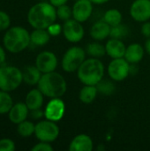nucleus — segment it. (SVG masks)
<instances>
[{"mask_svg": "<svg viewBox=\"0 0 150 151\" xmlns=\"http://www.w3.org/2000/svg\"><path fill=\"white\" fill-rule=\"evenodd\" d=\"M57 9L50 2H41L33 5L27 13V20L32 27L47 29L56 22Z\"/></svg>", "mask_w": 150, "mask_h": 151, "instance_id": "nucleus-1", "label": "nucleus"}, {"mask_svg": "<svg viewBox=\"0 0 150 151\" xmlns=\"http://www.w3.org/2000/svg\"><path fill=\"white\" fill-rule=\"evenodd\" d=\"M37 85L41 92L50 98L62 97L67 90L65 79L55 71L42 73Z\"/></svg>", "mask_w": 150, "mask_h": 151, "instance_id": "nucleus-2", "label": "nucleus"}, {"mask_svg": "<svg viewBox=\"0 0 150 151\" xmlns=\"http://www.w3.org/2000/svg\"><path fill=\"white\" fill-rule=\"evenodd\" d=\"M104 71V65L100 58H89L79 67L77 76L82 84L96 86L103 79Z\"/></svg>", "mask_w": 150, "mask_h": 151, "instance_id": "nucleus-3", "label": "nucleus"}, {"mask_svg": "<svg viewBox=\"0 0 150 151\" xmlns=\"http://www.w3.org/2000/svg\"><path fill=\"white\" fill-rule=\"evenodd\" d=\"M3 43L9 52L19 53L31 43L30 34L22 27H12L4 34Z\"/></svg>", "mask_w": 150, "mask_h": 151, "instance_id": "nucleus-4", "label": "nucleus"}, {"mask_svg": "<svg viewBox=\"0 0 150 151\" xmlns=\"http://www.w3.org/2000/svg\"><path fill=\"white\" fill-rule=\"evenodd\" d=\"M23 81L22 71L15 66L0 67V89L10 92L17 89Z\"/></svg>", "mask_w": 150, "mask_h": 151, "instance_id": "nucleus-5", "label": "nucleus"}, {"mask_svg": "<svg viewBox=\"0 0 150 151\" xmlns=\"http://www.w3.org/2000/svg\"><path fill=\"white\" fill-rule=\"evenodd\" d=\"M86 50L79 46L69 48L63 56L61 65L62 69L66 73L77 72L79 67L86 59Z\"/></svg>", "mask_w": 150, "mask_h": 151, "instance_id": "nucleus-6", "label": "nucleus"}, {"mask_svg": "<svg viewBox=\"0 0 150 151\" xmlns=\"http://www.w3.org/2000/svg\"><path fill=\"white\" fill-rule=\"evenodd\" d=\"M59 127L55 121L42 120L35 125L34 135L40 142H53L59 135Z\"/></svg>", "mask_w": 150, "mask_h": 151, "instance_id": "nucleus-7", "label": "nucleus"}, {"mask_svg": "<svg viewBox=\"0 0 150 151\" xmlns=\"http://www.w3.org/2000/svg\"><path fill=\"white\" fill-rule=\"evenodd\" d=\"M130 63L125 58H113L108 65V74L114 81L126 80L130 73Z\"/></svg>", "mask_w": 150, "mask_h": 151, "instance_id": "nucleus-8", "label": "nucleus"}, {"mask_svg": "<svg viewBox=\"0 0 150 151\" xmlns=\"http://www.w3.org/2000/svg\"><path fill=\"white\" fill-rule=\"evenodd\" d=\"M62 27L65 38L72 43H77L84 38L85 30L81 22L73 18L65 21Z\"/></svg>", "mask_w": 150, "mask_h": 151, "instance_id": "nucleus-9", "label": "nucleus"}, {"mask_svg": "<svg viewBox=\"0 0 150 151\" xmlns=\"http://www.w3.org/2000/svg\"><path fill=\"white\" fill-rule=\"evenodd\" d=\"M57 58L55 53L49 50L39 53L35 59V65L42 73L54 72L57 66Z\"/></svg>", "mask_w": 150, "mask_h": 151, "instance_id": "nucleus-10", "label": "nucleus"}, {"mask_svg": "<svg viewBox=\"0 0 150 151\" xmlns=\"http://www.w3.org/2000/svg\"><path fill=\"white\" fill-rule=\"evenodd\" d=\"M65 112V104L60 97L51 98V100L47 104L44 116L46 119L57 122L61 120Z\"/></svg>", "mask_w": 150, "mask_h": 151, "instance_id": "nucleus-11", "label": "nucleus"}, {"mask_svg": "<svg viewBox=\"0 0 150 151\" xmlns=\"http://www.w3.org/2000/svg\"><path fill=\"white\" fill-rule=\"evenodd\" d=\"M131 17L138 22L150 19V0H135L130 7Z\"/></svg>", "mask_w": 150, "mask_h": 151, "instance_id": "nucleus-12", "label": "nucleus"}, {"mask_svg": "<svg viewBox=\"0 0 150 151\" xmlns=\"http://www.w3.org/2000/svg\"><path fill=\"white\" fill-rule=\"evenodd\" d=\"M93 3L90 0H76L72 6V18L81 23L87 21L93 13Z\"/></svg>", "mask_w": 150, "mask_h": 151, "instance_id": "nucleus-13", "label": "nucleus"}, {"mask_svg": "<svg viewBox=\"0 0 150 151\" xmlns=\"http://www.w3.org/2000/svg\"><path fill=\"white\" fill-rule=\"evenodd\" d=\"M94 149L92 138L85 134L76 135L69 144L70 151H91Z\"/></svg>", "mask_w": 150, "mask_h": 151, "instance_id": "nucleus-14", "label": "nucleus"}, {"mask_svg": "<svg viewBox=\"0 0 150 151\" xmlns=\"http://www.w3.org/2000/svg\"><path fill=\"white\" fill-rule=\"evenodd\" d=\"M105 50H106V54L109 57H111L112 59L120 58H124L126 46L125 45L124 42L121 39L111 38L110 40L107 41L105 44Z\"/></svg>", "mask_w": 150, "mask_h": 151, "instance_id": "nucleus-15", "label": "nucleus"}, {"mask_svg": "<svg viewBox=\"0 0 150 151\" xmlns=\"http://www.w3.org/2000/svg\"><path fill=\"white\" fill-rule=\"evenodd\" d=\"M29 114V109L26 103H17L12 105L11 109L8 112V118L13 124L19 125L27 119Z\"/></svg>", "mask_w": 150, "mask_h": 151, "instance_id": "nucleus-16", "label": "nucleus"}, {"mask_svg": "<svg viewBox=\"0 0 150 151\" xmlns=\"http://www.w3.org/2000/svg\"><path fill=\"white\" fill-rule=\"evenodd\" d=\"M111 26L106 23L103 19L96 21L90 28L89 34L90 36L95 40V41H103L107 37L110 36L111 33Z\"/></svg>", "mask_w": 150, "mask_h": 151, "instance_id": "nucleus-17", "label": "nucleus"}, {"mask_svg": "<svg viewBox=\"0 0 150 151\" xmlns=\"http://www.w3.org/2000/svg\"><path fill=\"white\" fill-rule=\"evenodd\" d=\"M144 53H145V48H143L141 44L134 42V43H131L126 47L124 58L130 64H137L142 60L144 57Z\"/></svg>", "mask_w": 150, "mask_h": 151, "instance_id": "nucleus-18", "label": "nucleus"}, {"mask_svg": "<svg viewBox=\"0 0 150 151\" xmlns=\"http://www.w3.org/2000/svg\"><path fill=\"white\" fill-rule=\"evenodd\" d=\"M44 95L41 92L39 88H34L30 90L26 96V104L29 111L41 109L43 104Z\"/></svg>", "mask_w": 150, "mask_h": 151, "instance_id": "nucleus-19", "label": "nucleus"}, {"mask_svg": "<svg viewBox=\"0 0 150 151\" xmlns=\"http://www.w3.org/2000/svg\"><path fill=\"white\" fill-rule=\"evenodd\" d=\"M22 75L23 81L28 85L33 86L38 84L42 74V72L36 67V65H27L22 71Z\"/></svg>", "mask_w": 150, "mask_h": 151, "instance_id": "nucleus-20", "label": "nucleus"}, {"mask_svg": "<svg viewBox=\"0 0 150 151\" xmlns=\"http://www.w3.org/2000/svg\"><path fill=\"white\" fill-rule=\"evenodd\" d=\"M50 36L47 29L35 28L30 34V42L35 46H44L50 42Z\"/></svg>", "mask_w": 150, "mask_h": 151, "instance_id": "nucleus-21", "label": "nucleus"}, {"mask_svg": "<svg viewBox=\"0 0 150 151\" xmlns=\"http://www.w3.org/2000/svg\"><path fill=\"white\" fill-rule=\"evenodd\" d=\"M98 89L96 86L94 85H84V87L80 89V94H79V98L80 100L85 104H89L95 101V99L97 96L98 94Z\"/></svg>", "mask_w": 150, "mask_h": 151, "instance_id": "nucleus-22", "label": "nucleus"}, {"mask_svg": "<svg viewBox=\"0 0 150 151\" xmlns=\"http://www.w3.org/2000/svg\"><path fill=\"white\" fill-rule=\"evenodd\" d=\"M86 52L91 58H100L103 57L106 54L105 45L101 44L100 42H98V41L90 42V43H88L87 45Z\"/></svg>", "mask_w": 150, "mask_h": 151, "instance_id": "nucleus-23", "label": "nucleus"}, {"mask_svg": "<svg viewBox=\"0 0 150 151\" xmlns=\"http://www.w3.org/2000/svg\"><path fill=\"white\" fill-rule=\"evenodd\" d=\"M103 19L111 27H114L121 24L123 16L120 11H118V9H110L107 12H105Z\"/></svg>", "mask_w": 150, "mask_h": 151, "instance_id": "nucleus-24", "label": "nucleus"}, {"mask_svg": "<svg viewBox=\"0 0 150 151\" xmlns=\"http://www.w3.org/2000/svg\"><path fill=\"white\" fill-rule=\"evenodd\" d=\"M13 105V100L8 92L0 89V114L8 113Z\"/></svg>", "mask_w": 150, "mask_h": 151, "instance_id": "nucleus-25", "label": "nucleus"}, {"mask_svg": "<svg viewBox=\"0 0 150 151\" xmlns=\"http://www.w3.org/2000/svg\"><path fill=\"white\" fill-rule=\"evenodd\" d=\"M34 130H35V125H34V123H32L31 121H27V120H24L23 122L19 123L17 128L18 134L24 138H27L32 134H34Z\"/></svg>", "mask_w": 150, "mask_h": 151, "instance_id": "nucleus-26", "label": "nucleus"}, {"mask_svg": "<svg viewBox=\"0 0 150 151\" xmlns=\"http://www.w3.org/2000/svg\"><path fill=\"white\" fill-rule=\"evenodd\" d=\"M96 88L98 89V92L104 95V96H111L115 91V85L112 81L109 80L103 79L97 85Z\"/></svg>", "mask_w": 150, "mask_h": 151, "instance_id": "nucleus-27", "label": "nucleus"}, {"mask_svg": "<svg viewBox=\"0 0 150 151\" xmlns=\"http://www.w3.org/2000/svg\"><path fill=\"white\" fill-rule=\"evenodd\" d=\"M128 34V29L126 26L119 24L114 27H111V33H110V37L111 38H115V39H122L126 35Z\"/></svg>", "mask_w": 150, "mask_h": 151, "instance_id": "nucleus-28", "label": "nucleus"}, {"mask_svg": "<svg viewBox=\"0 0 150 151\" xmlns=\"http://www.w3.org/2000/svg\"><path fill=\"white\" fill-rule=\"evenodd\" d=\"M57 15L59 19L66 21L72 18V9L67 4L61 5L59 7H57Z\"/></svg>", "mask_w": 150, "mask_h": 151, "instance_id": "nucleus-29", "label": "nucleus"}, {"mask_svg": "<svg viewBox=\"0 0 150 151\" xmlns=\"http://www.w3.org/2000/svg\"><path fill=\"white\" fill-rule=\"evenodd\" d=\"M10 25H11L10 16L6 12L0 11V31L8 29Z\"/></svg>", "mask_w": 150, "mask_h": 151, "instance_id": "nucleus-30", "label": "nucleus"}, {"mask_svg": "<svg viewBox=\"0 0 150 151\" xmlns=\"http://www.w3.org/2000/svg\"><path fill=\"white\" fill-rule=\"evenodd\" d=\"M15 143L11 139L0 140V151H14Z\"/></svg>", "mask_w": 150, "mask_h": 151, "instance_id": "nucleus-31", "label": "nucleus"}, {"mask_svg": "<svg viewBox=\"0 0 150 151\" xmlns=\"http://www.w3.org/2000/svg\"><path fill=\"white\" fill-rule=\"evenodd\" d=\"M54 149L50 142H40L39 143L35 144L33 148L32 151H53Z\"/></svg>", "mask_w": 150, "mask_h": 151, "instance_id": "nucleus-32", "label": "nucleus"}, {"mask_svg": "<svg viewBox=\"0 0 150 151\" xmlns=\"http://www.w3.org/2000/svg\"><path fill=\"white\" fill-rule=\"evenodd\" d=\"M47 30H48V32L50 33V35H52V36H56V35H59V34L62 32L63 27H62L60 25H58V24L53 23L52 25H50V26L47 28Z\"/></svg>", "mask_w": 150, "mask_h": 151, "instance_id": "nucleus-33", "label": "nucleus"}, {"mask_svg": "<svg viewBox=\"0 0 150 151\" xmlns=\"http://www.w3.org/2000/svg\"><path fill=\"white\" fill-rule=\"evenodd\" d=\"M141 32L145 37L150 38V21L148 20V21L143 22V24L141 27Z\"/></svg>", "mask_w": 150, "mask_h": 151, "instance_id": "nucleus-34", "label": "nucleus"}, {"mask_svg": "<svg viewBox=\"0 0 150 151\" xmlns=\"http://www.w3.org/2000/svg\"><path fill=\"white\" fill-rule=\"evenodd\" d=\"M30 117L33 119H39L41 118H42L44 116V111H42L41 109H37V110H33L30 111Z\"/></svg>", "mask_w": 150, "mask_h": 151, "instance_id": "nucleus-35", "label": "nucleus"}, {"mask_svg": "<svg viewBox=\"0 0 150 151\" xmlns=\"http://www.w3.org/2000/svg\"><path fill=\"white\" fill-rule=\"evenodd\" d=\"M50 3L55 6L56 8L57 7H59L61 5H64V4H66V3L68 2V0H49Z\"/></svg>", "mask_w": 150, "mask_h": 151, "instance_id": "nucleus-36", "label": "nucleus"}, {"mask_svg": "<svg viewBox=\"0 0 150 151\" xmlns=\"http://www.w3.org/2000/svg\"><path fill=\"white\" fill-rule=\"evenodd\" d=\"M5 58H6V54L4 52V48L0 45V65H2L4 63Z\"/></svg>", "mask_w": 150, "mask_h": 151, "instance_id": "nucleus-37", "label": "nucleus"}, {"mask_svg": "<svg viewBox=\"0 0 150 151\" xmlns=\"http://www.w3.org/2000/svg\"><path fill=\"white\" fill-rule=\"evenodd\" d=\"M145 50L149 55H150V38H148L145 42Z\"/></svg>", "mask_w": 150, "mask_h": 151, "instance_id": "nucleus-38", "label": "nucleus"}, {"mask_svg": "<svg viewBox=\"0 0 150 151\" xmlns=\"http://www.w3.org/2000/svg\"><path fill=\"white\" fill-rule=\"evenodd\" d=\"M94 4H103L107 2H109L110 0H90Z\"/></svg>", "mask_w": 150, "mask_h": 151, "instance_id": "nucleus-39", "label": "nucleus"}]
</instances>
